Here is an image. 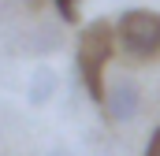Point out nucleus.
Here are the masks:
<instances>
[{"label": "nucleus", "mask_w": 160, "mask_h": 156, "mask_svg": "<svg viewBox=\"0 0 160 156\" xmlns=\"http://www.w3.org/2000/svg\"><path fill=\"white\" fill-rule=\"evenodd\" d=\"M116 45H119V34H116L112 19L86 22V30L75 41V71H78V82L93 104H104V85H108L104 82V67L112 63Z\"/></svg>", "instance_id": "f257e3e1"}, {"label": "nucleus", "mask_w": 160, "mask_h": 156, "mask_svg": "<svg viewBox=\"0 0 160 156\" xmlns=\"http://www.w3.org/2000/svg\"><path fill=\"white\" fill-rule=\"evenodd\" d=\"M119 48L130 60H157L160 56V11L153 7H127L116 19Z\"/></svg>", "instance_id": "f03ea898"}, {"label": "nucleus", "mask_w": 160, "mask_h": 156, "mask_svg": "<svg viewBox=\"0 0 160 156\" xmlns=\"http://www.w3.org/2000/svg\"><path fill=\"white\" fill-rule=\"evenodd\" d=\"M104 115L112 119V123H130V119L142 112V89H138V82H130V78H112L108 85H104Z\"/></svg>", "instance_id": "7ed1b4c3"}, {"label": "nucleus", "mask_w": 160, "mask_h": 156, "mask_svg": "<svg viewBox=\"0 0 160 156\" xmlns=\"http://www.w3.org/2000/svg\"><path fill=\"white\" fill-rule=\"evenodd\" d=\"M56 71L52 67H38L34 75H30V89H26V100L34 104V108H45L52 97H56Z\"/></svg>", "instance_id": "20e7f679"}, {"label": "nucleus", "mask_w": 160, "mask_h": 156, "mask_svg": "<svg viewBox=\"0 0 160 156\" xmlns=\"http://www.w3.org/2000/svg\"><path fill=\"white\" fill-rule=\"evenodd\" d=\"M78 4H82V0H52L56 19H60L63 26H75V22H78Z\"/></svg>", "instance_id": "39448f33"}, {"label": "nucleus", "mask_w": 160, "mask_h": 156, "mask_svg": "<svg viewBox=\"0 0 160 156\" xmlns=\"http://www.w3.org/2000/svg\"><path fill=\"white\" fill-rule=\"evenodd\" d=\"M52 48H60V30H38L34 52H52Z\"/></svg>", "instance_id": "423d86ee"}, {"label": "nucleus", "mask_w": 160, "mask_h": 156, "mask_svg": "<svg viewBox=\"0 0 160 156\" xmlns=\"http://www.w3.org/2000/svg\"><path fill=\"white\" fill-rule=\"evenodd\" d=\"M142 156H160V126H153V134H149L145 153H142Z\"/></svg>", "instance_id": "0eeeda50"}, {"label": "nucleus", "mask_w": 160, "mask_h": 156, "mask_svg": "<svg viewBox=\"0 0 160 156\" xmlns=\"http://www.w3.org/2000/svg\"><path fill=\"white\" fill-rule=\"evenodd\" d=\"M48 156H75V153H71V149H63V145H60V149H52V153H48Z\"/></svg>", "instance_id": "6e6552de"}, {"label": "nucleus", "mask_w": 160, "mask_h": 156, "mask_svg": "<svg viewBox=\"0 0 160 156\" xmlns=\"http://www.w3.org/2000/svg\"><path fill=\"white\" fill-rule=\"evenodd\" d=\"M22 4H26L30 11H38V7H41V4H45V0H22Z\"/></svg>", "instance_id": "1a4fd4ad"}]
</instances>
